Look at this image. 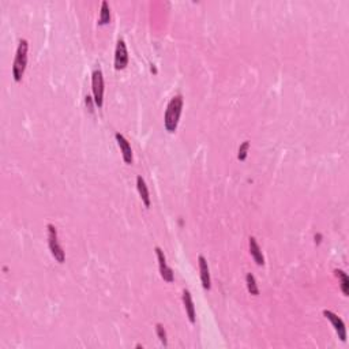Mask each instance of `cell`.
<instances>
[{
	"label": "cell",
	"instance_id": "7a4b0ae2",
	"mask_svg": "<svg viewBox=\"0 0 349 349\" xmlns=\"http://www.w3.org/2000/svg\"><path fill=\"white\" fill-rule=\"evenodd\" d=\"M28 40H21L19 44H18L14 64H13V78H14L15 82H21L22 78H23L25 70H26V64H28Z\"/></svg>",
	"mask_w": 349,
	"mask_h": 349
},
{
	"label": "cell",
	"instance_id": "5bb4252c",
	"mask_svg": "<svg viewBox=\"0 0 349 349\" xmlns=\"http://www.w3.org/2000/svg\"><path fill=\"white\" fill-rule=\"evenodd\" d=\"M110 22V10L107 1L101 3V11H100V18H98V25H107Z\"/></svg>",
	"mask_w": 349,
	"mask_h": 349
},
{
	"label": "cell",
	"instance_id": "9c48e42d",
	"mask_svg": "<svg viewBox=\"0 0 349 349\" xmlns=\"http://www.w3.org/2000/svg\"><path fill=\"white\" fill-rule=\"evenodd\" d=\"M198 263H199V272H201V281H202V285L205 289H210L212 288V280H210V270H209V265H207V260L205 259L203 255H199L198 257Z\"/></svg>",
	"mask_w": 349,
	"mask_h": 349
},
{
	"label": "cell",
	"instance_id": "30bf717a",
	"mask_svg": "<svg viewBox=\"0 0 349 349\" xmlns=\"http://www.w3.org/2000/svg\"><path fill=\"white\" fill-rule=\"evenodd\" d=\"M248 247H250V254H251V257L255 260V263L258 266H263L265 265V258H263V254H262V250H260L258 241H257V239L254 236H251L248 239Z\"/></svg>",
	"mask_w": 349,
	"mask_h": 349
},
{
	"label": "cell",
	"instance_id": "4fadbf2b",
	"mask_svg": "<svg viewBox=\"0 0 349 349\" xmlns=\"http://www.w3.org/2000/svg\"><path fill=\"white\" fill-rule=\"evenodd\" d=\"M335 273V277H338V280H340V285H341V291L344 296H348L349 294V278L348 276L345 272H342L340 269H337L334 270Z\"/></svg>",
	"mask_w": 349,
	"mask_h": 349
},
{
	"label": "cell",
	"instance_id": "ac0fdd59",
	"mask_svg": "<svg viewBox=\"0 0 349 349\" xmlns=\"http://www.w3.org/2000/svg\"><path fill=\"white\" fill-rule=\"evenodd\" d=\"M86 105H89V110H93V107H92V97L86 96Z\"/></svg>",
	"mask_w": 349,
	"mask_h": 349
},
{
	"label": "cell",
	"instance_id": "3957f363",
	"mask_svg": "<svg viewBox=\"0 0 349 349\" xmlns=\"http://www.w3.org/2000/svg\"><path fill=\"white\" fill-rule=\"evenodd\" d=\"M47 228H48V246L49 250H51V254L55 258L56 262L63 263L66 260V254L63 251V247L60 246L59 239H57V231H56V228L52 224H48Z\"/></svg>",
	"mask_w": 349,
	"mask_h": 349
},
{
	"label": "cell",
	"instance_id": "6da1fadb",
	"mask_svg": "<svg viewBox=\"0 0 349 349\" xmlns=\"http://www.w3.org/2000/svg\"><path fill=\"white\" fill-rule=\"evenodd\" d=\"M183 96L178 94L173 98H171V101L166 105V110H165V116H164V127L165 130L168 132H175L178 129L179 120L182 116V110H183Z\"/></svg>",
	"mask_w": 349,
	"mask_h": 349
},
{
	"label": "cell",
	"instance_id": "8992f818",
	"mask_svg": "<svg viewBox=\"0 0 349 349\" xmlns=\"http://www.w3.org/2000/svg\"><path fill=\"white\" fill-rule=\"evenodd\" d=\"M154 251H156V255H157L158 266H160V274H161V277H163L164 281H166V282H173V280H175V277H173V270L166 265V258H165L164 251H163L160 247H156Z\"/></svg>",
	"mask_w": 349,
	"mask_h": 349
},
{
	"label": "cell",
	"instance_id": "52a82bcc",
	"mask_svg": "<svg viewBox=\"0 0 349 349\" xmlns=\"http://www.w3.org/2000/svg\"><path fill=\"white\" fill-rule=\"evenodd\" d=\"M129 64V52H127V45L124 40H119L116 44V51H115V69L124 70Z\"/></svg>",
	"mask_w": 349,
	"mask_h": 349
},
{
	"label": "cell",
	"instance_id": "5b68a950",
	"mask_svg": "<svg viewBox=\"0 0 349 349\" xmlns=\"http://www.w3.org/2000/svg\"><path fill=\"white\" fill-rule=\"evenodd\" d=\"M323 316H325L326 319H329L330 323L333 325V328H334L338 338H340L342 342L347 341V328H345V323H344L341 318L337 316L333 311H329V310H323Z\"/></svg>",
	"mask_w": 349,
	"mask_h": 349
},
{
	"label": "cell",
	"instance_id": "7c38bea8",
	"mask_svg": "<svg viewBox=\"0 0 349 349\" xmlns=\"http://www.w3.org/2000/svg\"><path fill=\"white\" fill-rule=\"evenodd\" d=\"M137 188L139 195H141V199L144 202V205L146 207H150V195H149V190H147V185H146V182L142 176H138L137 178Z\"/></svg>",
	"mask_w": 349,
	"mask_h": 349
},
{
	"label": "cell",
	"instance_id": "ba28073f",
	"mask_svg": "<svg viewBox=\"0 0 349 349\" xmlns=\"http://www.w3.org/2000/svg\"><path fill=\"white\" fill-rule=\"evenodd\" d=\"M115 138H116V142L119 145V147H120V151H122V156H123V160L126 164H132V149H131L130 144H129V141L124 138L123 134H120V132H116L115 134Z\"/></svg>",
	"mask_w": 349,
	"mask_h": 349
},
{
	"label": "cell",
	"instance_id": "8fae6325",
	"mask_svg": "<svg viewBox=\"0 0 349 349\" xmlns=\"http://www.w3.org/2000/svg\"><path fill=\"white\" fill-rule=\"evenodd\" d=\"M183 304L185 308V314L188 316V321L191 323H195L197 318H195V307H194V301H192L191 294L188 289L183 291Z\"/></svg>",
	"mask_w": 349,
	"mask_h": 349
},
{
	"label": "cell",
	"instance_id": "2e32d148",
	"mask_svg": "<svg viewBox=\"0 0 349 349\" xmlns=\"http://www.w3.org/2000/svg\"><path fill=\"white\" fill-rule=\"evenodd\" d=\"M248 149H250V142L248 141H244L243 144L240 145L239 154H238L239 161H246L247 156H248Z\"/></svg>",
	"mask_w": 349,
	"mask_h": 349
},
{
	"label": "cell",
	"instance_id": "e0dca14e",
	"mask_svg": "<svg viewBox=\"0 0 349 349\" xmlns=\"http://www.w3.org/2000/svg\"><path fill=\"white\" fill-rule=\"evenodd\" d=\"M156 331H157V335L158 338H160V341L163 342L164 345H166V344H168V340H166V331H165L164 326H163L161 323H157V325H156Z\"/></svg>",
	"mask_w": 349,
	"mask_h": 349
},
{
	"label": "cell",
	"instance_id": "277c9868",
	"mask_svg": "<svg viewBox=\"0 0 349 349\" xmlns=\"http://www.w3.org/2000/svg\"><path fill=\"white\" fill-rule=\"evenodd\" d=\"M92 90H93V100L98 108L104 104V76L103 71L98 69L92 74Z\"/></svg>",
	"mask_w": 349,
	"mask_h": 349
},
{
	"label": "cell",
	"instance_id": "9a60e30c",
	"mask_svg": "<svg viewBox=\"0 0 349 349\" xmlns=\"http://www.w3.org/2000/svg\"><path fill=\"white\" fill-rule=\"evenodd\" d=\"M246 284L248 292L253 294V296H258V294H259V288H258V284H257V280H255L254 274L247 273Z\"/></svg>",
	"mask_w": 349,
	"mask_h": 349
}]
</instances>
